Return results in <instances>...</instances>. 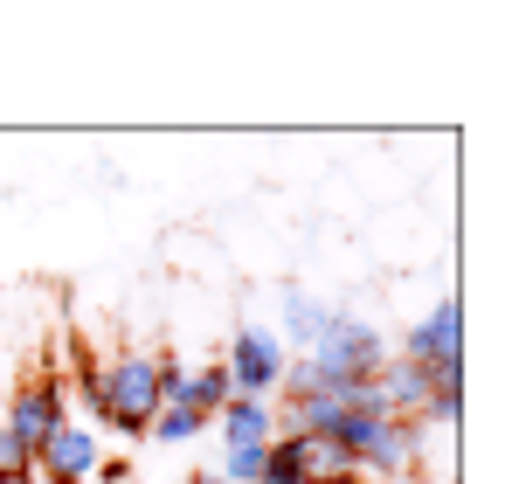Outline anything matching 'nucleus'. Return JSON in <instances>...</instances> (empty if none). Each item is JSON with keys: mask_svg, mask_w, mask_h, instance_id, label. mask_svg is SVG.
<instances>
[{"mask_svg": "<svg viewBox=\"0 0 512 484\" xmlns=\"http://www.w3.org/2000/svg\"><path fill=\"white\" fill-rule=\"evenodd\" d=\"M160 367H167V353H118L111 367H97V422H111V429H125V436H146L153 429V415H160Z\"/></svg>", "mask_w": 512, "mask_h": 484, "instance_id": "1", "label": "nucleus"}, {"mask_svg": "<svg viewBox=\"0 0 512 484\" xmlns=\"http://www.w3.org/2000/svg\"><path fill=\"white\" fill-rule=\"evenodd\" d=\"M0 422H7V436L35 457V450H42V443L70 422V388H63L56 374H28V381L14 388V402H7V415H0Z\"/></svg>", "mask_w": 512, "mask_h": 484, "instance_id": "2", "label": "nucleus"}, {"mask_svg": "<svg viewBox=\"0 0 512 484\" xmlns=\"http://www.w3.org/2000/svg\"><path fill=\"white\" fill-rule=\"evenodd\" d=\"M222 374H229V395L270 402V395H277V381H284V346H277V332L243 325V332H236V346H229V360H222Z\"/></svg>", "mask_w": 512, "mask_h": 484, "instance_id": "3", "label": "nucleus"}, {"mask_svg": "<svg viewBox=\"0 0 512 484\" xmlns=\"http://www.w3.org/2000/svg\"><path fill=\"white\" fill-rule=\"evenodd\" d=\"M402 360H416L423 374H464V312H457V298H443V305L409 332Z\"/></svg>", "mask_w": 512, "mask_h": 484, "instance_id": "4", "label": "nucleus"}, {"mask_svg": "<svg viewBox=\"0 0 512 484\" xmlns=\"http://www.w3.org/2000/svg\"><path fill=\"white\" fill-rule=\"evenodd\" d=\"M160 395H167V408H194L201 422H215L222 402H229V374H222V360H208V367L167 360V367H160Z\"/></svg>", "mask_w": 512, "mask_h": 484, "instance_id": "5", "label": "nucleus"}, {"mask_svg": "<svg viewBox=\"0 0 512 484\" xmlns=\"http://www.w3.org/2000/svg\"><path fill=\"white\" fill-rule=\"evenodd\" d=\"M35 478H49V484H90V478H97V436H90L84 422H63V429L35 450Z\"/></svg>", "mask_w": 512, "mask_h": 484, "instance_id": "6", "label": "nucleus"}, {"mask_svg": "<svg viewBox=\"0 0 512 484\" xmlns=\"http://www.w3.org/2000/svg\"><path fill=\"white\" fill-rule=\"evenodd\" d=\"M429 388H436V374H423L416 360H381V374H374V402L395 422H423Z\"/></svg>", "mask_w": 512, "mask_h": 484, "instance_id": "7", "label": "nucleus"}, {"mask_svg": "<svg viewBox=\"0 0 512 484\" xmlns=\"http://www.w3.org/2000/svg\"><path fill=\"white\" fill-rule=\"evenodd\" d=\"M277 450L298 464V478H305V484H346V478H360V471H353V457H346L333 436H277Z\"/></svg>", "mask_w": 512, "mask_h": 484, "instance_id": "8", "label": "nucleus"}, {"mask_svg": "<svg viewBox=\"0 0 512 484\" xmlns=\"http://www.w3.org/2000/svg\"><path fill=\"white\" fill-rule=\"evenodd\" d=\"M215 422H222V443H229V450H243V443H277V408L250 402V395H229Z\"/></svg>", "mask_w": 512, "mask_h": 484, "instance_id": "9", "label": "nucleus"}, {"mask_svg": "<svg viewBox=\"0 0 512 484\" xmlns=\"http://www.w3.org/2000/svg\"><path fill=\"white\" fill-rule=\"evenodd\" d=\"M326 325H333V312H326L312 291H298V284L284 291V332H291L298 346H319V332H326Z\"/></svg>", "mask_w": 512, "mask_h": 484, "instance_id": "10", "label": "nucleus"}, {"mask_svg": "<svg viewBox=\"0 0 512 484\" xmlns=\"http://www.w3.org/2000/svg\"><path fill=\"white\" fill-rule=\"evenodd\" d=\"M201 429H208V422H201L194 408H167L160 402V415H153V436H160V443H194Z\"/></svg>", "mask_w": 512, "mask_h": 484, "instance_id": "11", "label": "nucleus"}, {"mask_svg": "<svg viewBox=\"0 0 512 484\" xmlns=\"http://www.w3.org/2000/svg\"><path fill=\"white\" fill-rule=\"evenodd\" d=\"M263 457H270V443H243V450H222V478H229V484H256V478H263Z\"/></svg>", "mask_w": 512, "mask_h": 484, "instance_id": "12", "label": "nucleus"}, {"mask_svg": "<svg viewBox=\"0 0 512 484\" xmlns=\"http://www.w3.org/2000/svg\"><path fill=\"white\" fill-rule=\"evenodd\" d=\"M28 478H35V457H28V450L7 436V422H0V484H28Z\"/></svg>", "mask_w": 512, "mask_h": 484, "instance_id": "13", "label": "nucleus"}, {"mask_svg": "<svg viewBox=\"0 0 512 484\" xmlns=\"http://www.w3.org/2000/svg\"><path fill=\"white\" fill-rule=\"evenodd\" d=\"M97 478H104V484H132V464H118V457H97Z\"/></svg>", "mask_w": 512, "mask_h": 484, "instance_id": "14", "label": "nucleus"}, {"mask_svg": "<svg viewBox=\"0 0 512 484\" xmlns=\"http://www.w3.org/2000/svg\"><path fill=\"white\" fill-rule=\"evenodd\" d=\"M194 484H229V478H222V471H201V478H194Z\"/></svg>", "mask_w": 512, "mask_h": 484, "instance_id": "15", "label": "nucleus"}, {"mask_svg": "<svg viewBox=\"0 0 512 484\" xmlns=\"http://www.w3.org/2000/svg\"><path fill=\"white\" fill-rule=\"evenodd\" d=\"M346 484H367V478H346Z\"/></svg>", "mask_w": 512, "mask_h": 484, "instance_id": "16", "label": "nucleus"}]
</instances>
